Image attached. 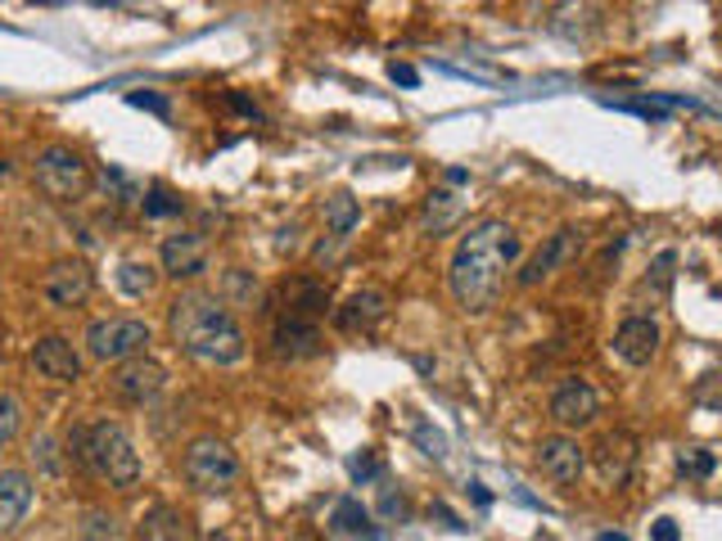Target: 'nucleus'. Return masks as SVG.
I'll return each mask as SVG.
<instances>
[{"label":"nucleus","mask_w":722,"mask_h":541,"mask_svg":"<svg viewBox=\"0 0 722 541\" xmlns=\"http://www.w3.org/2000/svg\"><path fill=\"white\" fill-rule=\"evenodd\" d=\"M172 213H181V198H172L163 185H154L145 194V217H172Z\"/></svg>","instance_id":"obj_30"},{"label":"nucleus","mask_w":722,"mask_h":541,"mask_svg":"<svg viewBox=\"0 0 722 541\" xmlns=\"http://www.w3.org/2000/svg\"><path fill=\"white\" fill-rule=\"evenodd\" d=\"M126 104H131V109H150V113H159V118H167V113H172V104H167L163 95H154V91H131V95H126Z\"/></svg>","instance_id":"obj_31"},{"label":"nucleus","mask_w":722,"mask_h":541,"mask_svg":"<svg viewBox=\"0 0 722 541\" xmlns=\"http://www.w3.org/2000/svg\"><path fill=\"white\" fill-rule=\"evenodd\" d=\"M181 473H185V483H190L194 492L217 497V492H231V488L240 483V456L231 451L226 438L204 433V438H194V442L185 447Z\"/></svg>","instance_id":"obj_4"},{"label":"nucleus","mask_w":722,"mask_h":541,"mask_svg":"<svg viewBox=\"0 0 722 541\" xmlns=\"http://www.w3.org/2000/svg\"><path fill=\"white\" fill-rule=\"evenodd\" d=\"M357 222H362V203H357L348 190H335L331 198H325V226H331L335 239H344Z\"/></svg>","instance_id":"obj_22"},{"label":"nucleus","mask_w":722,"mask_h":541,"mask_svg":"<svg viewBox=\"0 0 722 541\" xmlns=\"http://www.w3.org/2000/svg\"><path fill=\"white\" fill-rule=\"evenodd\" d=\"M222 541H226V537H222Z\"/></svg>","instance_id":"obj_40"},{"label":"nucleus","mask_w":722,"mask_h":541,"mask_svg":"<svg viewBox=\"0 0 722 541\" xmlns=\"http://www.w3.org/2000/svg\"><path fill=\"white\" fill-rule=\"evenodd\" d=\"M456 217H461V198H456L451 190H434L425 198V231L429 235H447L456 226Z\"/></svg>","instance_id":"obj_21"},{"label":"nucleus","mask_w":722,"mask_h":541,"mask_svg":"<svg viewBox=\"0 0 722 541\" xmlns=\"http://www.w3.org/2000/svg\"><path fill=\"white\" fill-rule=\"evenodd\" d=\"M294 541H312V537H294Z\"/></svg>","instance_id":"obj_39"},{"label":"nucleus","mask_w":722,"mask_h":541,"mask_svg":"<svg viewBox=\"0 0 722 541\" xmlns=\"http://www.w3.org/2000/svg\"><path fill=\"white\" fill-rule=\"evenodd\" d=\"M519 257V239L506 222L488 217L479 226H470L461 235L451 253V266H447V285H451V298L461 303L470 316L488 312L497 289H501V270Z\"/></svg>","instance_id":"obj_1"},{"label":"nucleus","mask_w":722,"mask_h":541,"mask_svg":"<svg viewBox=\"0 0 722 541\" xmlns=\"http://www.w3.org/2000/svg\"><path fill=\"white\" fill-rule=\"evenodd\" d=\"M597 541H628V537H623V532H601Z\"/></svg>","instance_id":"obj_37"},{"label":"nucleus","mask_w":722,"mask_h":541,"mask_svg":"<svg viewBox=\"0 0 722 541\" xmlns=\"http://www.w3.org/2000/svg\"><path fill=\"white\" fill-rule=\"evenodd\" d=\"M597 388L582 384V379H565L556 392H551V420L565 425V429H587L597 420Z\"/></svg>","instance_id":"obj_12"},{"label":"nucleus","mask_w":722,"mask_h":541,"mask_svg":"<svg viewBox=\"0 0 722 541\" xmlns=\"http://www.w3.org/2000/svg\"><path fill=\"white\" fill-rule=\"evenodd\" d=\"M19 429H23V401L0 388V447H10L19 438Z\"/></svg>","instance_id":"obj_26"},{"label":"nucleus","mask_w":722,"mask_h":541,"mask_svg":"<svg viewBox=\"0 0 722 541\" xmlns=\"http://www.w3.org/2000/svg\"><path fill=\"white\" fill-rule=\"evenodd\" d=\"M6 172H10V167H6V159H0V176H6Z\"/></svg>","instance_id":"obj_38"},{"label":"nucleus","mask_w":722,"mask_h":541,"mask_svg":"<svg viewBox=\"0 0 722 541\" xmlns=\"http://www.w3.org/2000/svg\"><path fill=\"white\" fill-rule=\"evenodd\" d=\"M637 438L632 433H623V429H614V433H601L597 438V447H592V465H597V473H601V483H610V488H623L632 473H637Z\"/></svg>","instance_id":"obj_8"},{"label":"nucleus","mask_w":722,"mask_h":541,"mask_svg":"<svg viewBox=\"0 0 722 541\" xmlns=\"http://www.w3.org/2000/svg\"><path fill=\"white\" fill-rule=\"evenodd\" d=\"M281 307L285 316H303V320H316L325 307H331V289L312 276H294L281 285Z\"/></svg>","instance_id":"obj_19"},{"label":"nucleus","mask_w":722,"mask_h":541,"mask_svg":"<svg viewBox=\"0 0 722 541\" xmlns=\"http://www.w3.org/2000/svg\"><path fill=\"white\" fill-rule=\"evenodd\" d=\"M141 541H190V519L172 506H150L141 519Z\"/></svg>","instance_id":"obj_20"},{"label":"nucleus","mask_w":722,"mask_h":541,"mask_svg":"<svg viewBox=\"0 0 722 541\" xmlns=\"http://www.w3.org/2000/svg\"><path fill=\"white\" fill-rule=\"evenodd\" d=\"M82 469H91L95 479H104V483L118 488V492H131V488L141 483L136 442H131V433H126L118 420H95V425H87V456H82Z\"/></svg>","instance_id":"obj_3"},{"label":"nucleus","mask_w":722,"mask_h":541,"mask_svg":"<svg viewBox=\"0 0 722 541\" xmlns=\"http://www.w3.org/2000/svg\"><path fill=\"white\" fill-rule=\"evenodd\" d=\"M678 469L687 473V479H709V473H713V451H682L678 456Z\"/></svg>","instance_id":"obj_29"},{"label":"nucleus","mask_w":722,"mask_h":541,"mask_svg":"<svg viewBox=\"0 0 722 541\" xmlns=\"http://www.w3.org/2000/svg\"><path fill=\"white\" fill-rule=\"evenodd\" d=\"M150 338H154V329L145 320H136V316H109V320H95L87 329V353L95 361H118L122 366L131 357H145Z\"/></svg>","instance_id":"obj_6"},{"label":"nucleus","mask_w":722,"mask_h":541,"mask_svg":"<svg viewBox=\"0 0 722 541\" xmlns=\"http://www.w3.org/2000/svg\"><path fill=\"white\" fill-rule=\"evenodd\" d=\"M159 257H163V270L172 280H200L209 270V239L194 235V231H176L163 239Z\"/></svg>","instance_id":"obj_9"},{"label":"nucleus","mask_w":722,"mask_h":541,"mask_svg":"<svg viewBox=\"0 0 722 541\" xmlns=\"http://www.w3.org/2000/svg\"><path fill=\"white\" fill-rule=\"evenodd\" d=\"M538 469L547 473L551 483H578L582 479V469H587V451L565 438V433H551L538 442Z\"/></svg>","instance_id":"obj_13"},{"label":"nucleus","mask_w":722,"mask_h":541,"mask_svg":"<svg viewBox=\"0 0 722 541\" xmlns=\"http://www.w3.org/2000/svg\"><path fill=\"white\" fill-rule=\"evenodd\" d=\"M78 541H126V528H122V519L109 514V510H82Z\"/></svg>","instance_id":"obj_23"},{"label":"nucleus","mask_w":722,"mask_h":541,"mask_svg":"<svg viewBox=\"0 0 722 541\" xmlns=\"http://www.w3.org/2000/svg\"><path fill=\"white\" fill-rule=\"evenodd\" d=\"M673 266H678V253L664 248L660 257H654V285H669V280H673Z\"/></svg>","instance_id":"obj_34"},{"label":"nucleus","mask_w":722,"mask_h":541,"mask_svg":"<svg viewBox=\"0 0 722 541\" xmlns=\"http://www.w3.org/2000/svg\"><path fill=\"white\" fill-rule=\"evenodd\" d=\"M331 528L335 532H370V514H366V506L357 497H344L331 510Z\"/></svg>","instance_id":"obj_25"},{"label":"nucleus","mask_w":722,"mask_h":541,"mask_svg":"<svg viewBox=\"0 0 722 541\" xmlns=\"http://www.w3.org/2000/svg\"><path fill=\"white\" fill-rule=\"evenodd\" d=\"M91 289H95V276H91V266L82 257H63V262H54L45 276H41V294L59 312L82 307L91 298Z\"/></svg>","instance_id":"obj_7"},{"label":"nucleus","mask_w":722,"mask_h":541,"mask_svg":"<svg viewBox=\"0 0 722 541\" xmlns=\"http://www.w3.org/2000/svg\"><path fill=\"white\" fill-rule=\"evenodd\" d=\"M650 537H654V541H682V532H678V523H673V519H654Z\"/></svg>","instance_id":"obj_36"},{"label":"nucleus","mask_w":722,"mask_h":541,"mask_svg":"<svg viewBox=\"0 0 722 541\" xmlns=\"http://www.w3.org/2000/svg\"><path fill=\"white\" fill-rule=\"evenodd\" d=\"M32 473L28 469H0V537L14 532L32 510Z\"/></svg>","instance_id":"obj_16"},{"label":"nucleus","mask_w":722,"mask_h":541,"mask_svg":"<svg viewBox=\"0 0 722 541\" xmlns=\"http://www.w3.org/2000/svg\"><path fill=\"white\" fill-rule=\"evenodd\" d=\"M167 329H172V344L194 361L231 366L244 357V329L217 294H200V289L181 294L167 307Z\"/></svg>","instance_id":"obj_2"},{"label":"nucleus","mask_w":722,"mask_h":541,"mask_svg":"<svg viewBox=\"0 0 722 541\" xmlns=\"http://www.w3.org/2000/svg\"><path fill=\"white\" fill-rule=\"evenodd\" d=\"M163 388H167V370H163L154 357H131V361H122L118 375H113V392H118L122 401H136V406L154 401Z\"/></svg>","instance_id":"obj_10"},{"label":"nucleus","mask_w":722,"mask_h":541,"mask_svg":"<svg viewBox=\"0 0 722 541\" xmlns=\"http://www.w3.org/2000/svg\"><path fill=\"white\" fill-rule=\"evenodd\" d=\"M348 473H353V483H375V479H384V460L375 451L348 456Z\"/></svg>","instance_id":"obj_28"},{"label":"nucleus","mask_w":722,"mask_h":541,"mask_svg":"<svg viewBox=\"0 0 722 541\" xmlns=\"http://www.w3.org/2000/svg\"><path fill=\"white\" fill-rule=\"evenodd\" d=\"M573 239H578V235H573L569 226H565V231H556V235H547V244H542V248H538V253H533L529 262L519 266V276H515V280H519L523 289L542 285V280L551 276V270H556V266H560V262H565L569 253H573Z\"/></svg>","instance_id":"obj_18"},{"label":"nucleus","mask_w":722,"mask_h":541,"mask_svg":"<svg viewBox=\"0 0 722 541\" xmlns=\"http://www.w3.org/2000/svg\"><path fill=\"white\" fill-rule=\"evenodd\" d=\"M691 401L704 406V411H722V370H704L691 384Z\"/></svg>","instance_id":"obj_27"},{"label":"nucleus","mask_w":722,"mask_h":541,"mask_svg":"<svg viewBox=\"0 0 722 541\" xmlns=\"http://www.w3.org/2000/svg\"><path fill=\"white\" fill-rule=\"evenodd\" d=\"M660 325H654L650 316H628L619 329H614V357L628 361V366H650L654 353H660Z\"/></svg>","instance_id":"obj_11"},{"label":"nucleus","mask_w":722,"mask_h":541,"mask_svg":"<svg viewBox=\"0 0 722 541\" xmlns=\"http://www.w3.org/2000/svg\"><path fill=\"white\" fill-rule=\"evenodd\" d=\"M388 78H393V82H398V86H407V91H416V86H420V73H416V68H411V63H398V59H393V63H388Z\"/></svg>","instance_id":"obj_33"},{"label":"nucleus","mask_w":722,"mask_h":541,"mask_svg":"<svg viewBox=\"0 0 722 541\" xmlns=\"http://www.w3.org/2000/svg\"><path fill=\"white\" fill-rule=\"evenodd\" d=\"M272 344H276V357L303 361V357H316L321 353V329H316V320L281 316L276 329H272Z\"/></svg>","instance_id":"obj_17"},{"label":"nucleus","mask_w":722,"mask_h":541,"mask_svg":"<svg viewBox=\"0 0 722 541\" xmlns=\"http://www.w3.org/2000/svg\"><path fill=\"white\" fill-rule=\"evenodd\" d=\"M384 316H388V294L384 289H357L353 298H344V307H335V329L370 334Z\"/></svg>","instance_id":"obj_15"},{"label":"nucleus","mask_w":722,"mask_h":541,"mask_svg":"<svg viewBox=\"0 0 722 541\" xmlns=\"http://www.w3.org/2000/svg\"><path fill=\"white\" fill-rule=\"evenodd\" d=\"M32 181H37V190H41L45 198H54V203H73V198H82V194L91 190V167H87V159H82L78 150H69V145H50V150L37 154Z\"/></svg>","instance_id":"obj_5"},{"label":"nucleus","mask_w":722,"mask_h":541,"mask_svg":"<svg viewBox=\"0 0 722 541\" xmlns=\"http://www.w3.org/2000/svg\"><path fill=\"white\" fill-rule=\"evenodd\" d=\"M32 366H37V375H45V379H54V384H73V379H82V357H78V348H73L63 334H45V338H37Z\"/></svg>","instance_id":"obj_14"},{"label":"nucleus","mask_w":722,"mask_h":541,"mask_svg":"<svg viewBox=\"0 0 722 541\" xmlns=\"http://www.w3.org/2000/svg\"><path fill=\"white\" fill-rule=\"evenodd\" d=\"M379 510H384L388 519H407V497H403V492H393V488H384V501H379Z\"/></svg>","instance_id":"obj_35"},{"label":"nucleus","mask_w":722,"mask_h":541,"mask_svg":"<svg viewBox=\"0 0 722 541\" xmlns=\"http://www.w3.org/2000/svg\"><path fill=\"white\" fill-rule=\"evenodd\" d=\"M416 438H420V447H425L429 456H438V460L447 456V438H443L438 429H429V425H416Z\"/></svg>","instance_id":"obj_32"},{"label":"nucleus","mask_w":722,"mask_h":541,"mask_svg":"<svg viewBox=\"0 0 722 541\" xmlns=\"http://www.w3.org/2000/svg\"><path fill=\"white\" fill-rule=\"evenodd\" d=\"M154 285H159V270L150 262H122L118 266V289L126 298H145V294H154Z\"/></svg>","instance_id":"obj_24"}]
</instances>
